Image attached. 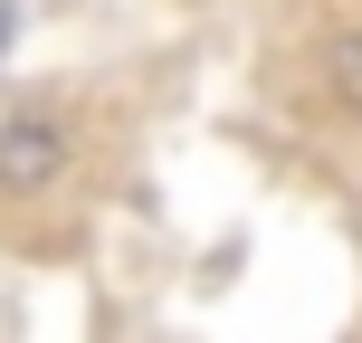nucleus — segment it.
<instances>
[{"label":"nucleus","mask_w":362,"mask_h":343,"mask_svg":"<svg viewBox=\"0 0 362 343\" xmlns=\"http://www.w3.org/2000/svg\"><path fill=\"white\" fill-rule=\"evenodd\" d=\"M57 172H67L57 115H10L0 124V191H57Z\"/></svg>","instance_id":"1"},{"label":"nucleus","mask_w":362,"mask_h":343,"mask_svg":"<svg viewBox=\"0 0 362 343\" xmlns=\"http://www.w3.org/2000/svg\"><path fill=\"white\" fill-rule=\"evenodd\" d=\"M325 76H334V95H344V105H362V19H344V29H334Z\"/></svg>","instance_id":"2"}]
</instances>
